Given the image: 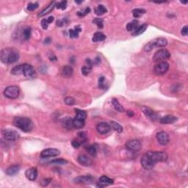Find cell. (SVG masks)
Instances as JSON below:
<instances>
[{
  "label": "cell",
  "instance_id": "7a4b0ae2",
  "mask_svg": "<svg viewBox=\"0 0 188 188\" xmlns=\"http://www.w3.org/2000/svg\"><path fill=\"white\" fill-rule=\"evenodd\" d=\"M13 125L24 132H29L34 128V123L32 120L26 117H16L13 120Z\"/></svg>",
  "mask_w": 188,
  "mask_h": 188
},
{
  "label": "cell",
  "instance_id": "30bf717a",
  "mask_svg": "<svg viewBox=\"0 0 188 188\" xmlns=\"http://www.w3.org/2000/svg\"><path fill=\"white\" fill-rule=\"evenodd\" d=\"M140 163H141V165L143 168L146 169V170H151L155 165V163H153V161L149 158L146 153L142 156Z\"/></svg>",
  "mask_w": 188,
  "mask_h": 188
},
{
  "label": "cell",
  "instance_id": "c3c4849f",
  "mask_svg": "<svg viewBox=\"0 0 188 188\" xmlns=\"http://www.w3.org/2000/svg\"><path fill=\"white\" fill-rule=\"evenodd\" d=\"M104 81H105V79H104V77H101L99 80V87L100 88L103 89L105 87V84H104Z\"/></svg>",
  "mask_w": 188,
  "mask_h": 188
},
{
  "label": "cell",
  "instance_id": "1f68e13d",
  "mask_svg": "<svg viewBox=\"0 0 188 188\" xmlns=\"http://www.w3.org/2000/svg\"><path fill=\"white\" fill-rule=\"evenodd\" d=\"M53 21H54V17L53 16L49 17L48 18H44V19H43L42 21H41V27H42L44 30H46V29L48 28L50 23L52 22Z\"/></svg>",
  "mask_w": 188,
  "mask_h": 188
},
{
  "label": "cell",
  "instance_id": "f35d334b",
  "mask_svg": "<svg viewBox=\"0 0 188 188\" xmlns=\"http://www.w3.org/2000/svg\"><path fill=\"white\" fill-rule=\"evenodd\" d=\"M77 135H78V140L81 142L82 144L83 143H84V142L87 141V134H86L84 132H80Z\"/></svg>",
  "mask_w": 188,
  "mask_h": 188
},
{
  "label": "cell",
  "instance_id": "2e32d148",
  "mask_svg": "<svg viewBox=\"0 0 188 188\" xmlns=\"http://www.w3.org/2000/svg\"><path fill=\"white\" fill-rule=\"evenodd\" d=\"M156 139L159 143L163 146H165L169 143V135L165 132H160L156 134Z\"/></svg>",
  "mask_w": 188,
  "mask_h": 188
},
{
  "label": "cell",
  "instance_id": "7c38bea8",
  "mask_svg": "<svg viewBox=\"0 0 188 188\" xmlns=\"http://www.w3.org/2000/svg\"><path fill=\"white\" fill-rule=\"evenodd\" d=\"M23 75L26 77H33L35 75V70L30 64H23Z\"/></svg>",
  "mask_w": 188,
  "mask_h": 188
},
{
  "label": "cell",
  "instance_id": "7bdbcfd3",
  "mask_svg": "<svg viewBox=\"0 0 188 188\" xmlns=\"http://www.w3.org/2000/svg\"><path fill=\"white\" fill-rule=\"evenodd\" d=\"M91 69L92 68H90V67L87 66V65H85V66H83L82 67V74H83V75L84 76H87L90 73V71H91Z\"/></svg>",
  "mask_w": 188,
  "mask_h": 188
},
{
  "label": "cell",
  "instance_id": "836d02e7",
  "mask_svg": "<svg viewBox=\"0 0 188 188\" xmlns=\"http://www.w3.org/2000/svg\"><path fill=\"white\" fill-rule=\"evenodd\" d=\"M81 32V28L80 27H76L73 30H69V35L71 38H77L79 36V33Z\"/></svg>",
  "mask_w": 188,
  "mask_h": 188
},
{
  "label": "cell",
  "instance_id": "f907efd6",
  "mask_svg": "<svg viewBox=\"0 0 188 188\" xmlns=\"http://www.w3.org/2000/svg\"><path fill=\"white\" fill-rule=\"evenodd\" d=\"M187 32H188V27L187 26H184V27L182 28V31H181V33H182V35L186 36V35H187Z\"/></svg>",
  "mask_w": 188,
  "mask_h": 188
},
{
  "label": "cell",
  "instance_id": "5bb4252c",
  "mask_svg": "<svg viewBox=\"0 0 188 188\" xmlns=\"http://www.w3.org/2000/svg\"><path fill=\"white\" fill-rule=\"evenodd\" d=\"M77 160H78L79 163L80 165L85 166V167H89V166L93 165V161H92L90 157H88L87 155L83 154V153H81V154L79 155Z\"/></svg>",
  "mask_w": 188,
  "mask_h": 188
},
{
  "label": "cell",
  "instance_id": "4dcf8cb0",
  "mask_svg": "<svg viewBox=\"0 0 188 188\" xmlns=\"http://www.w3.org/2000/svg\"><path fill=\"white\" fill-rule=\"evenodd\" d=\"M94 12H95V13L97 15H102L107 13V9H106V8L104 5H99L95 8Z\"/></svg>",
  "mask_w": 188,
  "mask_h": 188
},
{
  "label": "cell",
  "instance_id": "f1b7e54d",
  "mask_svg": "<svg viewBox=\"0 0 188 188\" xmlns=\"http://www.w3.org/2000/svg\"><path fill=\"white\" fill-rule=\"evenodd\" d=\"M11 74L15 76L23 75V64L16 65L11 70Z\"/></svg>",
  "mask_w": 188,
  "mask_h": 188
},
{
  "label": "cell",
  "instance_id": "11a10c76",
  "mask_svg": "<svg viewBox=\"0 0 188 188\" xmlns=\"http://www.w3.org/2000/svg\"><path fill=\"white\" fill-rule=\"evenodd\" d=\"M82 1H80V2H78V1H76V3L80 4V3H82Z\"/></svg>",
  "mask_w": 188,
  "mask_h": 188
},
{
  "label": "cell",
  "instance_id": "ffe728a7",
  "mask_svg": "<svg viewBox=\"0 0 188 188\" xmlns=\"http://www.w3.org/2000/svg\"><path fill=\"white\" fill-rule=\"evenodd\" d=\"M113 184V179H110V178L107 177V176H102L101 177H100L99 180L98 187H103L108 186V185Z\"/></svg>",
  "mask_w": 188,
  "mask_h": 188
},
{
  "label": "cell",
  "instance_id": "277c9868",
  "mask_svg": "<svg viewBox=\"0 0 188 188\" xmlns=\"http://www.w3.org/2000/svg\"><path fill=\"white\" fill-rule=\"evenodd\" d=\"M168 44V41L166 38H157L154 39L153 41H151V42L148 43L144 47V50L146 51H150L153 49V48L156 47H163L165 46Z\"/></svg>",
  "mask_w": 188,
  "mask_h": 188
},
{
  "label": "cell",
  "instance_id": "ba28073f",
  "mask_svg": "<svg viewBox=\"0 0 188 188\" xmlns=\"http://www.w3.org/2000/svg\"><path fill=\"white\" fill-rule=\"evenodd\" d=\"M125 146H126V148L129 151H140L141 149L142 144L139 140L133 139V140H128L126 143V144H125Z\"/></svg>",
  "mask_w": 188,
  "mask_h": 188
},
{
  "label": "cell",
  "instance_id": "4316f807",
  "mask_svg": "<svg viewBox=\"0 0 188 188\" xmlns=\"http://www.w3.org/2000/svg\"><path fill=\"white\" fill-rule=\"evenodd\" d=\"M73 125H74V129H82L84 127L85 123H84V120L75 118L73 119Z\"/></svg>",
  "mask_w": 188,
  "mask_h": 188
},
{
  "label": "cell",
  "instance_id": "484cf974",
  "mask_svg": "<svg viewBox=\"0 0 188 188\" xmlns=\"http://www.w3.org/2000/svg\"><path fill=\"white\" fill-rule=\"evenodd\" d=\"M106 38V36L104 35V34H103L102 32H96L94 35H93V38H92V41L94 43L97 42H101V41H104Z\"/></svg>",
  "mask_w": 188,
  "mask_h": 188
},
{
  "label": "cell",
  "instance_id": "f5cc1de1",
  "mask_svg": "<svg viewBox=\"0 0 188 188\" xmlns=\"http://www.w3.org/2000/svg\"><path fill=\"white\" fill-rule=\"evenodd\" d=\"M49 59L51 61H53V60H57V57H56V56L54 55V54H51V55L49 57Z\"/></svg>",
  "mask_w": 188,
  "mask_h": 188
},
{
  "label": "cell",
  "instance_id": "d6a6232c",
  "mask_svg": "<svg viewBox=\"0 0 188 188\" xmlns=\"http://www.w3.org/2000/svg\"><path fill=\"white\" fill-rule=\"evenodd\" d=\"M138 26H139L138 21H137V20H133L132 21H131V22H130L129 24H127V31H130V32H132V31H134V30H135Z\"/></svg>",
  "mask_w": 188,
  "mask_h": 188
},
{
  "label": "cell",
  "instance_id": "681fc988",
  "mask_svg": "<svg viewBox=\"0 0 188 188\" xmlns=\"http://www.w3.org/2000/svg\"><path fill=\"white\" fill-rule=\"evenodd\" d=\"M51 179H44V180L41 181V186L43 187H46L47 185L49 184V183L51 182Z\"/></svg>",
  "mask_w": 188,
  "mask_h": 188
},
{
  "label": "cell",
  "instance_id": "f6af8a7d",
  "mask_svg": "<svg viewBox=\"0 0 188 188\" xmlns=\"http://www.w3.org/2000/svg\"><path fill=\"white\" fill-rule=\"evenodd\" d=\"M39 5H38V2H35V3H30L27 6V10L30 11H35V9L38 8Z\"/></svg>",
  "mask_w": 188,
  "mask_h": 188
},
{
  "label": "cell",
  "instance_id": "d590c367",
  "mask_svg": "<svg viewBox=\"0 0 188 188\" xmlns=\"http://www.w3.org/2000/svg\"><path fill=\"white\" fill-rule=\"evenodd\" d=\"M144 13H146V10L141 9V8H137V9H134L132 11L133 16L134 18H139Z\"/></svg>",
  "mask_w": 188,
  "mask_h": 188
},
{
  "label": "cell",
  "instance_id": "db71d44e",
  "mask_svg": "<svg viewBox=\"0 0 188 188\" xmlns=\"http://www.w3.org/2000/svg\"><path fill=\"white\" fill-rule=\"evenodd\" d=\"M49 43H51V38H48L44 40V44H49Z\"/></svg>",
  "mask_w": 188,
  "mask_h": 188
},
{
  "label": "cell",
  "instance_id": "74e56055",
  "mask_svg": "<svg viewBox=\"0 0 188 188\" xmlns=\"http://www.w3.org/2000/svg\"><path fill=\"white\" fill-rule=\"evenodd\" d=\"M86 151L89 153V154L93 156H95L96 155L97 150L96 147L95 146H89L86 148Z\"/></svg>",
  "mask_w": 188,
  "mask_h": 188
},
{
  "label": "cell",
  "instance_id": "d4e9b609",
  "mask_svg": "<svg viewBox=\"0 0 188 188\" xmlns=\"http://www.w3.org/2000/svg\"><path fill=\"white\" fill-rule=\"evenodd\" d=\"M147 27L148 26L146 24H142V25L138 26V27L133 31L132 35H134V36H137V35H141L142 33H143V32L146 31V30L147 29Z\"/></svg>",
  "mask_w": 188,
  "mask_h": 188
},
{
  "label": "cell",
  "instance_id": "bcb514c9",
  "mask_svg": "<svg viewBox=\"0 0 188 188\" xmlns=\"http://www.w3.org/2000/svg\"><path fill=\"white\" fill-rule=\"evenodd\" d=\"M90 8H86L84 10V11H79V12L77 13V15H78L79 16H80V17H83V16H84V15H87V13H90Z\"/></svg>",
  "mask_w": 188,
  "mask_h": 188
},
{
  "label": "cell",
  "instance_id": "6da1fadb",
  "mask_svg": "<svg viewBox=\"0 0 188 188\" xmlns=\"http://www.w3.org/2000/svg\"><path fill=\"white\" fill-rule=\"evenodd\" d=\"M0 57L2 63L5 64L14 63L19 59V53L15 49L6 48L1 51Z\"/></svg>",
  "mask_w": 188,
  "mask_h": 188
},
{
  "label": "cell",
  "instance_id": "9c48e42d",
  "mask_svg": "<svg viewBox=\"0 0 188 188\" xmlns=\"http://www.w3.org/2000/svg\"><path fill=\"white\" fill-rule=\"evenodd\" d=\"M2 135L5 137V140L10 141H15L19 138V134L16 131L12 130H2Z\"/></svg>",
  "mask_w": 188,
  "mask_h": 188
},
{
  "label": "cell",
  "instance_id": "3957f363",
  "mask_svg": "<svg viewBox=\"0 0 188 188\" xmlns=\"http://www.w3.org/2000/svg\"><path fill=\"white\" fill-rule=\"evenodd\" d=\"M146 154L155 164L159 162H166L168 160V155L164 151H148Z\"/></svg>",
  "mask_w": 188,
  "mask_h": 188
},
{
  "label": "cell",
  "instance_id": "8992f818",
  "mask_svg": "<svg viewBox=\"0 0 188 188\" xmlns=\"http://www.w3.org/2000/svg\"><path fill=\"white\" fill-rule=\"evenodd\" d=\"M20 90L17 86H9L6 87L5 90H4V95L5 97L11 99H14L18 98L19 96Z\"/></svg>",
  "mask_w": 188,
  "mask_h": 188
},
{
  "label": "cell",
  "instance_id": "d6986e66",
  "mask_svg": "<svg viewBox=\"0 0 188 188\" xmlns=\"http://www.w3.org/2000/svg\"><path fill=\"white\" fill-rule=\"evenodd\" d=\"M62 125L65 127V129L68 130H71L74 129V125H73V118L70 117H65L62 119L61 120Z\"/></svg>",
  "mask_w": 188,
  "mask_h": 188
},
{
  "label": "cell",
  "instance_id": "5b68a950",
  "mask_svg": "<svg viewBox=\"0 0 188 188\" xmlns=\"http://www.w3.org/2000/svg\"><path fill=\"white\" fill-rule=\"evenodd\" d=\"M170 57V53L169 52L168 50L165 49H162L158 50L155 52V54L153 56V60L154 62H162L164 61L165 60H167Z\"/></svg>",
  "mask_w": 188,
  "mask_h": 188
},
{
  "label": "cell",
  "instance_id": "83f0119b",
  "mask_svg": "<svg viewBox=\"0 0 188 188\" xmlns=\"http://www.w3.org/2000/svg\"><path fill=\"white\" fill-rule=\"evenodd\" d=\"M112 104H113V107H114L115 110H117L118 112H120V113H123V112L125 111L124 108L123 107V106L119 103V101H118L117 99H112Z\"/></svg>",
  "mask_w": 188,
  "mask_h": 188
},
{
  "label": "cell",
  "instance_id": "b9f144b4",
  "mask_svg": "<svg viewBox=\"0 0 188 188\" xmlns=\"http://www.w3.org/2000/svg\"><path fill=\"white\" fill-rule=\"evenodd\" d=\"M93 24H96L97 27H98L99 28H102L103 26H104V21H103V19H101V18H99L93 19Z\"/></svg>",
  "mask_w": 188,
  "mask_h": 188
},
{
  "label": "cell",
  "instance_id": "9a60e30c",
  "mask_svg": "<svg viewBox=\"0 0 188 188\" xmlns=\"http://www.w3.org/2000/svg\"><path fill=\"white\" fill-rule=\"evenodd\" d=\"M94 179L92 176H80L74 179V182L77 184H88L93 182Z\"/></svg>",
  "mask_w": 188,
  "mask_h": 188
},
{
  "label": "cell",
  "instance_id": "8d00e7d4",
  "mask_svg": "<svg viewBox=\"0 0 188 188\" xmlns=\"http://www.w3.org/2000/svg\"><path fill=\"white\" fill-rule=\"evenodd\" d=\"M110 123H111L112 128H113L115 131L118 133L122 132V131H123V127H122L119 123H118L117 122L115 121H111Z\"/></svg>",
  "mask_w": 188,
  "mask_h": 188
},
{
  "label": "cell",
  "instance_id": "7402d4cb",
  "mask_svg": "<svg viewBox=\"0 0 188 188\" xmlns=\"http://www.w3.org/2000/svg\"><path fill=\"white\" fill-rule=\"evenodd\" d=\"M55 5H56L55 2H51V3H50L49 5L48 6L45 8V9H44L42 11H41V12L39 13V14H38V16L43 17V16H44V15L49 14V13H51V11L54 10V8H55Z\"/></svg>",
  "mask_w": 188,
  "mask_h": 188
},
{
  "label": "cell",
  "instance_id": "44dd1931",
  "mask_svg": "<svg viewBox=\"0 0 188 188\" xmlns=\"http://www.w3.org/2000/svg\"><path fill=\"white\" fill-rule=\"evenodd\" d=\"M176 120H177V118L171 115H168L164 116L160 119V123L162 124H171Z\"/></svg>",
  "mask_w": 188,
  "mask_h": 188
},
{
  "label": "cell",
  "instance_id": "603a6c76",
  "mask_svg": "<svg viewBox=\"0 0 188 188\" xmlns=\"http://www.w3.org/2000/svg\"><path fill=\"white\" fill-rule=\"evenodd\" d=\"M20 170V166L18 165H13L8 168L6 170V174L10 176H13L17 174Z\"/></svg>",
  "mask_w": 188,
  "mask_h": 188
},
{
  "label": "cell",
  "instance_id": "4fadbf2b",
  "mask_svg": "<svg viewBox=\"0 0 188 188\" xmlns=\"http://www.w3.org/2000/svg\"><path fill=\"white\" fill-rule=\"evenodd\" d=\"M111 130V127L106 122H101L96 126V130L99 134H106Z\"/></svg>",
  "mask_w": 188,
  "mask_h": 188
},
{
  "label": "cell",
  "instance_id": "f546056e",
  "mask_svg": "<svg viewBox=\"0 0 188 188\" xmlns=\"http://www.w3.org/2000/svg\"><path fill=\"white\" fill-rule=\"evenodd\" d=\"M76 111V118L80 119V120H84L87 117V113L84 110H79V109H75Z\"/></svg>",
  "mask_w": 188,
  "mask_h": 188
},
{
  "label": "cell",
  "instance_id": "60d3db41",
  "mask_svg": "<svg viewBox=\"0 0 188 188\" xmlns=\"http://www.w3.org/2000/svg\"><path fill=\"white\" fill-rule=\"evenodd\" d=\"M67 7V2L66 1H62L60 2H56L55 8L57 9L65 10Z\"/></svg>",
  "mask_w": 188,
  "mask_h": 188
},
{
  "label": "cell",
  "instance_id": "ac0fdd59",
  "mask_svg": "<svg viewBox=\"0 0 188 188\" xmlns=\"http://www.w3.org/2000/svg\"><path fill=\"white\" fill-rule=\"evenodd\" d=\"M25 176L30 181H35L38 177V170L36 168H31L27 169L25 172Z\"/></svg>",
  "mask_w": 188,
  "mask_h": 188
},
{
  "label": "cell",
  "instance_id": "8fae6325",
  "mask_svg": "<svg viewBox=\"0 0 188 188\" xmlns=\"http://www.w3.org/2000/svg\"><path fill=\"white\" fill-rule=\"evenodd\" d=\"M60 153V150L57 149H47L43 151L41 153V156L43 158L46 157H53V156H58Z\"/></svg>",
  "mask_w": 188,
  "mask_h": 188
},
{
  "label": "cell",
  "instance_id": "cb8c5ba5",
  "mask_svg": "<svg viewBox=\"0 0 188 188\" xmlns=\"http://www.w3.org/2000/svg\"><path fill=\"white\" fill-rule=\"evenodd\" d=\"M73 72V68L70 65H65V66L63 67L61 70V74L63 77H70L72 76Z\"/></svg>",
  "mask_w": 188,
  "mask_h": 188
},
{
  "label": "cell",
  "instance_id": "816d5d0a",
  "mask_svg": "<svg viewBox=\"0 0 188 188\" xmlns=\"http://www.w3.org/2000/svg\"><path fill=\"white\" fill-rule=\"evenodd\" d=\"M134 115V113H133V111H132V110H128V111H127V115H128L130 118L133 117Z\"/></svg>",
  "mask_w": 188,
  "mask_h": 188
},
{
  "label": "cell",
  "instance_id": "52a82bcc",
  "mask_svg": "<svg viewBox=\"0 0 188 188\" xmlns=\"http://www.w3.org/2000/svg\"><path fill=\"white\" fill-rule=\"evenodd\" d=\"M169 69V64L167 62H159L153 67V72L156 75H163L166 74Z\"/></svg>",
  "mask_w": 188,
  "mask_h": 188
},
{
  "label": "cell",
  "instance_id": "e575fe53",
  "mask_svg": "<svg viewBox=\"0 0 188 188\" xmlns=\"http://www.w3.org/2000/svg\"><path fill=\"white\" fill-rule=\"evenodd\" d=\"M30 36H31V28H30V27H25V28H24L22 31L23 39L27 41V40L30 39Z\"/></svg>",
  "mask_w": 188,
  "mask_h": 188
},
{
  "label": "cell",
  "instance_id": "ee69618b",
  "mask_svg": "<svg viewBox=\"0 0 188 188\" xmlns=\"http://www.w3.org/2000/svg\"><path fill=\"white\" fill-rule=\"evenodd\" d=\"M65 103L67 104V105H69V106H71V105H74V104H75V99H74L73 97H71V96H68L66 97V98L65 99Z\"/></svg>",
  "mask_w": 188,
  "mask_h": 188
},
{
  "label": "cell",
  "instance_id": "e0dca14e",
  "mask_svg": "<svg viewBox=\"0 0 188 188\" xmlns=\"http://www.w3.org/2000/svg\"><path fill=\"white\" fill-rule=\"evenodd\" d=\"M141 110L142 111H143V113H144L145 115H146L148 118L151 119V120H155L157 119V117H158L157 114H156L153 110H152L151 109L149 108V107L143 106V107H142Z\"/></svg>",
  "mask_w": 188,
  "mask_h": 188
},
{
  "label": "cell",
  "instance_id": "7dc6e473",
  "mask_svg": "<svg viewBox=\"0 0 188 188\" xmlns=\"http://www.w3.org/2000/svg\"><path fill=\"white\" fill-rule=\"evenodd\" d=\"M71 144H72L73 147L75 148V149H78L80 148V146L82 145V143L78 140V139H74L71 142Z\"/></svg>",
  "mask_w": 188,
  "mask_h": 188
},
{
  "label": "cell",
  "instance_id": "ab89813d",
  "mask_svg": "<svg viewBox=\"0 0 188 188\" xmlns=\"http://www.w3.org/2000/svg\"><path fill=\"white\" fill-rule=\"evenodd\" d=\"M68 163V161L64 159H55V160H52V161L50 162V164H55V165H65Z\"/></svg>",
  "mask_w": 188,
  "mask_h": 188
}]
</instances>
